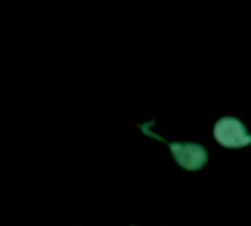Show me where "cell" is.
I'll return each instance as SVG.
<instances>
[{
	"instance_id": "2",
	"label": "cell",
	"mask_w": 251,
	"mask_h": 226,
	"mask_svg": "<svg viewBox=\"0 0 251 226\" xmlns=\"http://www.w3.org/2000/svg\"><path fill=\"white\" fill-rule=\"evenodd\" d=\"M215 140L226 149H241L251 143V137L247 134L244 124L232 116L221 118L213 128Z\"/></svg>"
},
{
	"instance_id": "1",
	"label": "cell",
	"mask_w": 251,
	"mask_h": 226,
	"mask_svg": "<svg viewBox=\"0 0 251 226\" xmlns=\"http://www.w3.org/2000/svg\"><path fill=\"white\" fill-rule=\"evenodd\" d=\"M154 122L150 121L144 125H140L143 134H146L147 137H151L156 141H160L163 144H166L174 156V159L176 160V163L187 169V171H199L201 169L206 163H207V151L204 147H201L200 144H194V143H187V144H181V143H169L165 138H162L160 135L151 132L150 126Z\"/></svg>"
}]
</instances>
